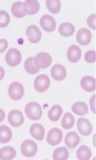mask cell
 Wrapping results in <instances>:
<instances>
[{
  "label": "cell",
  "mask_w": 96,
  "mask_h": 160,
  "mask_svg": "<svg viewBox=\"0 0 96 160\" xmlns=\"http://www.w3.org/2000/svg\"><path fill=\"white\" fill-rule=\"evenodd\" d=\"M62 138V132L60 129L54 128L49 130L47 134V140L48 144L52 146H55L61 142Z\"/></svg>",
  "instance_id": "cell-7"
},
{
  "label": "cell",
  "mask_w": 96,
  "mask_h": 160,
  "mask_svg": "<svg viewBox=\"0 0 96 160\" xmlns=\"http://www.w3.org/2000/svg\"><path fill=\"white\" fill-rule=\"evenodd\" d=\"M35 65L39 69L47 68L52 63V58L47 53H40L34 58Z\"/></svg>",
  "instance_id": "cell-5"
},
{
  "label": "cell",
  "mask_w": 96,
  "mask_h": 160,
  "mask_svg": "<svg viewBox=\"0 0 96 160\" xmlns=\"http://www.w3.org/2000/svg\"><path fill=\"white\" fill-rule=\"evenodd\" d=\"M21 60H22V55L17 49L11 48L6 53V63L11 67L17 66L20 64Z\"/></svg>",
  "instance_id": "cell-4"
},
{
  "label": "cell",
  "mask_w": 96,
  "mask_h": 160,
  "mask_svg": "<svg viewBox=\"0 0 96 160\" xmlns=\"http://www.w3.org/2000/svg\"><path fill=\"white\" fill-rule=\"evenodd\" d=\"M81 86L82 89L87 92H93L96 88L95 79L90 76H86L81 79Z\"/></svg>",
  "instance_id": "cell-16"
},
{
  "label": "cell",
  "mask_w": 96,
  "mask_h": 160,
  "mask_svg": "<svg viewBox=\"0 0 96 160\" xmlns=\"http://www.w3.org/2000/svg\"><path fill=\"white\" fill-rule=\"evenodd\" d=\"M26 35L28 41L32 43H37L41 39L42 33L40 29L34 25H31L26 29Z\"/></svg>",
  "instance_id": "cell-10"
},
{
  "label": "cell",
  "mask_w": 96,
  "mask_h": 160,
  "mask_svg": "<svg viewBox=\"0 0 96 160\" xmlns=\"http://www.w3.org/2000/svg\"><path fill=\"white\" fill-rule=\"evenodd\" d=\"M92 35H91V32L87 28H81L77 32L76 39L78 43L81 45H87L91 41Z\"/></svg>",
  "instance_id": "cell-13"
},
{
  "label": "cell",
  "mask_w": 96,
  "mask_h": 160,
  "mask_svg": "<svg viewBox=\"0 0 96 160\" xmlns=\"http://www.w3.org/2000/svg\"><path fill=\"white\" fill-rule=\"evenodd\" d=\"M40 24L44 31L48 32H53L56 28V22L51 16L44 15L40 20Z\"/></svg>",
  "instance_id": "cell-8"
},
{
  "label": "cell",
  "mask_w": 96,
  "mask_h": 160,
  "mask_svg": "<svg viewBox=\"0 0 96 160\" xmlns=\"http://www.w3.org/2000/svg\"><path fill=\"white\" fill-rule=\"evenodd\" d=\"M8 43L6 39H0V53L6 51L7 48Z\"/></svg>",
  "instance_id": "cell-33"
},
{
  "label": "cell",
  "mask_w": 96,
  "mask_h": 160,
  "mask_svg": "<svg viewBox=\"0 0 96 160\" xmlns=\"http://www.w3.org/2000/svg\"><path fill=\"white\" fill-rule=\"evenodd\" d=\"M58 32L62 37H69L73 35L75 32V27L72 24L69 22L62 23L58 28Z\"/></svg>",
  "instance_id": "cell-20"
},
{
  "label": "cell",
  "mask_w": 96,
  "mask_h": 160,
  "mask_svg": "<svg viewBox=\"0 0 96 160\" xmlns=\"http://www.w3.org/2000/svg\"><path fill=\"white\" fill-rule=\"evenodd\" d=\"M51 84V81L48 76L41 74L37 77L35 79L34 85L35 89L40 92H43L47 91Z\"/></svg>",
  "instance_id": "cell-6"
},
{
  "label": "cell",
  "mask_w": 96,
  "mask_h": 160,
  "mask_svg": "<svg viewBox=\"0 0 96 160\" xmlns=\"http://www.w3.org/2000/svg\"><path fill=\"white\" fill-rule=\"evenodd\" d=\"M25 113L28 118L32 120H38L41 118L43 110L39 103L30 102L26 105L25 108Z\"/></svg>",
  "instance_id": "cell-1"
},
{
  "label": "cell",
  "mask_w": 96,
  "mask_h": 160,
  "mask_svg": "<svg viewBox=\"0 0 96 160\" xmlns=\"http://www.w3.org/2000/svg\"><path fill=\"white\" fill-rule=\"evenodd\" d=\"M85 60L87 63H93L96 60L95 51H88L85 54Z\"/></svg>",
  "instance_id": "cell-31"
},
{
  "label": "cell",
  "mask_w": 96,
  "mask_h": 160,
  "mask_svg": "<svg viewBox=\"0 0 96 160\" xmlns=\"http://www.w3.org/2000/svg\"><path fill=\"white\" fill-rule=\"evenodd\" d=\"M30 134L32 137L36 138V140L42 141L44 137V128L43 126L40 124H34L31 126L30 129Z\"/></svg>",
  "instance_id": "cell-17"
},
{
  "label": "cell",
  "mask_w": 96,
  "mask_h": 160,
  "mask_svg": "<svg viewBox=\"0 0 96 160\" xmlns=\"http://www.w3.org/2000/svg\"><path fill=\"white\" fill-rule=\"evenodd\" d=\"M23 10L26 14L34 15L40 10V5L36 0H26L23 3Z\"/></svg>",
  "instance_id": "cell-12"
},
{
  "label": "cell",
  "mask_w": 96,
  "mask_h": 160,
  "mask_svg": "<svg viewBox=\"0 0 96 160\" xmlns=\"http://www.w3.org/2000/svg\"><path fill=\"white\" fill-rule=\"evenodd\" d=\"M79 142V137L75 132H70L66 134L65 143L69 148H74Z\"/></svg>",
  "instance_id": "cell-18"
},
{
  "label": "cell",
  "mask_w": 96,
  "mask_h": 160,
  "mask_svg": "<svg viewBox=\"0 0 96 160\" xmlns=\"http://www.w3.org/2000/svg\"><path fill=\"white\" fill-rule=\"evenodd\" d=\"M24 68L28 74H35L38 73L40 69L37 68V66L35 65L34 60L33 57L28 58L24 63Z\"/></svg>",
  "instance_id": "cell-24"
},
{
  "label": "cell",
  "mask_w": 96,
  "mask_h": 160,
  "mask_svg": "<svg viewBox=\"0 0 96 160\" xmlns=\"http://www.w3.org/2000/svg\"><path fill=\"white\" fill-rule=\"evenodd\" d=\"M77 157L81 160L89 159L91 157V151L86 145H82L77 151Z\"/></svg>",
  "instance_id": "cell-25"
},
{
  "label": "cell",
  "mask_w": 96,
  "mask_h": 160,
  "mask_svg": "<svg viewBox=\"0 0 96 160\" xmlns=\"http://www.w3.org/2000/svg\"><path fill=\"white\" fill-rule=\"evenodd\" d=\"M10 98L14 101L20 100L22 98L24 94V87L18 82H12L8 89Z\"/></svg>",
  "instance_id": "cell-2"
},
{
  "label": "cell",
  "mask_w": 96,
  "mask_h": 160,
  "mask_svg": "<svg viewBox=\"0 0 96 160\" xmlns=\"http://www.w3.org/2000/svg\"><path fill=\"white\" fill-rule=\"evenodd\" d=\"M77 126L79 132L83 136H89L93 131L92 125L86 118H79Z\"/></svg>",
  "instance_id": "cell-9"
},
{
  "label": "cell",
  "mask_w": 96,
  "mask_h": 160,
  "mask_svg": "<svg viewBox=\"0 0 96 160\" xmlns=\"http://www.w3.org/2000/svg\"><path fill=\"white\" fill-rule=\"evenodd\" d=\"M95 95H94L93 97H91V98L90 99V108H91V111H92V112L94 113H95L96 112V106H95V102H96V98H95Z\"/></svg>",
  "instance_id": "cell-34"
},
{
  "label": "cell",
  "mask_w": 96,
  "mask_h": 160,
  "mask_svg": "<svg viewBox=\"0 0 96 160\" xmlns=\"http://www.w3.org/2000/svg\"><path fill=\"white\" fill-rule=\"evenodd\" d=\"M24 116L22 113L19 110H12L8 115L9 123L14 127H18L24 122Z\"/></svg>",
  "instance_id": "cell-11"
},
{
  "label": "cell",
  "mask_w": 96,
  "mask_h": 160,
  "mask_svg": "<svg viewBox=\"0 0 96 160\" xmlns=\"http://www.w3.org/2000/svg\"><path fill=\"white\" fill-rule=\"evenodd\" d=\"M52 77L57 81H61L65 79L66 76V71L65 67L61 64H56L51 70Z\"/></svg>",
  "instance_id": "cell-14"
},
{
  "label": "cell",
  "mask_w": 96,
  "mask_h": 160,
  "mask_svg": "<svg viewBox=\"0 0 96 160\" xmlns=\"http://www.w3.org/2000/svg\"><path fill=\"white\" fill-rule=\"evenodd\" d=\"M67 58L71 63H76L79 61L81 57V50L77 45H73L67 50Z\"/></svg>",
  "instance_id": "cell-15"
},
{
  "label": "cell",
  "mask_w": 96,
  "mask_h": 160,
  "mask_svg": "<svg viewBox=\"0 0 96 160\" xmlns=\"http://www.w3.org/2000/svg\"><path fill=\"white\" fill-rule=\"evenodd\" d=\"M38 151L36 143L31 140L24 141L21 145V151L25 157L31 158L34 156Z\"/></svg>",
  "instance_id": "cell-3"
},
{
  "label": "cell",
  "mask_w": 96,
  "mask_h": 160,
  "mask_svg": "<svg viewBox=\"0 0 96 160\" xmlns=\"http://www.w3.org/2000/svg\"><path fill=\"white\" fill-rule=\"evenodd\" d=\"M75 124L74 116L71 113H65L61 121V125L62 128L69 130Z\"/></svg>",
  "instance_id": "cell-27"
},
{
  "label": "cell",
  "mask_w": 96,
  "mask_h": 160,
  "mask_svg": "<svg viewBox=\"0 0 96 160\" xmlns=\"http://www.w3.org/2000/svg\"><path fill=\"white\" fill-rule=\"evenodd\" d=\"M96 15L95 14H92L89 16L88 18H87V25L92 29H95L96 28Z\"/></svg>",
  "instance_id": "cell-32"
},
{
  "label": "cell",
  "mask_w": 96,
  "mask_h": 160,
  "mask_svg": "<svg viewBox=\"0 0 96 160\" xmlns=\"http://www.w3.org/2000/svg\"><path fill=\"white\" fill-rule=\"evenodd\" d=\"M4 118H5V113L2 109H0V122H2Z\"/></svg>",
  "instance_id": "cell-36"
},
{
  "label": "cell",
  "mask_w": 96,
  "mask_h": 160,
  "mask_svg": "<svg viewBox=\"0 0 96 160\" xmlns=\"http://www.w3.org/2000/svg\"><path fill=\"white\" fill-rule=\"evenodd\" d=\"M16 155L14 148L10 146L4 147L0 149V159L10 160L14 159Z\"/></svg>",
  "instance_id": "cell-19"
},
{
  "label": "cell",
  "mask_w": 96,
  "mask_h": 160,
  "mask_svg": "<svg viewBox=\"0 0 96 160\" xmlns=\"http://www.w3.org/2000/svg\"><path fill=\"white\" fill-rule=\"evenodd\" d=\"M62 109L60 106L58 105H55L53 106L51 109H50L48 112V117L53 122L58 121L60 119V118L62 115Z\"/></svg>",
  "instance_id": "cell-22"
},
{
  "label": "cell",
  "mask_w": 96,
  "mask_h": 160,
  "mask_svg": "<svg viewBox=\"0 0 96 160\" xmlns=\"http://www.w3.org/2000/svg\"><path fill=\"white\" fill-rule=\"evenodd\" d=\"M69 156V151L65 147H59L56 149L53 152V159L55 160L67 159Z\"/></svg>",
  "instance_id": "cell-28"
},
{
  "label": "cell",
  "mask_w": 96,
  "mask_h": 160,
  "mask_svg": "<svg viewBox=\"0 0 96 160\" xmlns=\"http://www.w3.org/2000/svg\"><path fill=\"white\" fill-rule=\"evenodd\" d=\"M4 75H5V70H4L2 67L0 66V81H2L3 79Z\"/></svg>",
  "instance_id": "cell-35"
},
{
  "label": "cell",
  "mask_w": 96,
  "mask_h": 160,
  "mask_svg": "<svg viewBox=\"0 0 96 160\" xmlns=\"http://www.w3.org/2000/svg\"><path fill=\"white\" fill-rule=\"evenodd\" d=\"M72 111L78 116H84L88 113V108L85 102H79L73 105Z\"/></svg>",
  "instance_id": "cell-23"
},
{
  "label": "cell",
  "mask_w": 96,
  "mask_h": 160,
  "mask_svg": "<svg viewBox=\"0 0 96 160\" xmlns=\"http://www.w3.org/2000/svg\"><path fill=\"white\" fill-rule=\"evenodd\" d=\"M11 12L16 18H23L26 14L23 10V3L20 2H15L11 8Z\"/></svg>",
  "instance_id": "cell-26"
},
{
  "label": "cell",
  "mask_w": 96,
  "mask_h": 160,
  "mask_svg": "<svg viewBox=\"0 0 96 160\" xmlns=\"http://www.w3.org/2000/svg\"><path fill=\"white\" fill-rule=\"evenodd\" d=\"M46 5L49 12L52 14H57L61 10V2L59 0H47L46 2Z\"/></svg>",
  "instance_id": "cell-29"
},
{
  "label": "cell",
  "mask_w": 96,
  "mask_h": 160,
  "mask_svg": "<svg viewBox=\"0 0 96 160\" xmlns=\"http://www.w3.org/2000/svg\"><path fill=\"white\" fill-rule=\"evenodd\" d=\"M10 17L6 11H0V28H5L10 23Z\"/></svg>",
  "instance_id": "cell-30"
},
{
  "label": "cell",
  "mask_w": 96,
  "mask_h": 160,
  "mask_svg": "<svg viewBox=\"0 0 96 160\" xmlns=\"http://www.w3.org/2000/svg\"><path fill=\"white\" fill-rule=\"evenodd\" d=\"M12 137L11 129L7 126H0V142L6 143L10 142Z\"/></svg>",
  "instance_id": "cell-21"
}]
</instances>
